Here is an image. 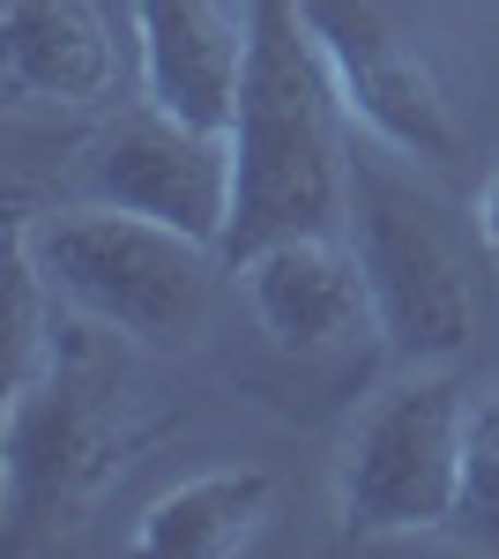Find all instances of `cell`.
<instances>
[{
	"mask_svg": "<svg viewBox=\"0 0 499 559\" xmlns=\"http://www.w3.org/2000/svg\"><path fill=\"white\" fill-rule=\"evenodd\" d=\"M276 515V477L261 463L194 471L171 492H157L134 522V552L150 559H239Z\"/></svg>",
	"mask_w": 499,
	"mask_h": 559,
	"instance_id": "8fae6325",
	"label": "cell"
},
{
	"mask_svg": "<svg viewBox=\"0 0 499 559\" xmlns=\"http://www.w3.org/2000/svg\"><path fill=\"white\" fill-rule=\"evenodd\" d=\"M343 105L313 52L298 0H247V75L231 112L239 202L224 231V261H247L292 231H343L351 210V157H343Z\"/></svg>",
	"mask_w": 499,
	"mask_h": 559,
	"instance_id": "6da1fadb",
	"label": "cell"
},
{
	"mask_svg": "<svg viewBox=\"0 0 499 559\" xmlns=\"http://www.w3.org/2000/svg\"><path fill=\"white\" fill-rule=\"evenodd\" d=\"M0 90L8 105L90 112L120 90V38L97 0H8L0 8Z\"/></svg>",
	"mask_w": 499,
	"mask_h": 559,
	"instance_id": "30bf717a",
	"label": "cell"
},
{
	"mask_svg": "<svg viewBox=\"0 0 499 559\" xmlns=\"http://www.w3.org/2000/svg\"><path fill=\"white\" fill-rule=\"evenodd\" d=\"M52 344H60V292L45 284L38 254L23 239V216H15L8 224V388L38 381Z\"/></svg>",
	"mask_w": 499,
	"mask_h": 559,
	"instance_id": "7c38bea8",
	"label": "cell"
},
{
	"mask_svg": "<svg viewBox=\"0 0 499 559\" xmlns=\"http://www.w3.org/2000/svg\"><path fill=\"white\" fill-rule=\"evenodd\" d=\"M462 432L470 395L448 366H411L403 381L373 388L335 455V515L351 537H425L455 530L462 500Z\"/></svg>",
	"mask_w": 499,
	"mask_h": 559,
	"instance_id": "5b68a950",
	"label": "cell"
},
{
	"mask_svg": "<svg viewBox=\"0 0 499 559\" xmlns=\"http://www.w3.org/2000/svg\"><path fill=\"white\" fill-rule=\"evenodd\" d=\"M239 292H247L261 336L284 350V358H335L373 329V292H366V269L351 254L343 231H292V239H269L247 261H231Z\"/></svg>",
	"mask_w": 499,
	"mask_h": 559,
	"instance_id": "ba28073f",
	"label": "cell"
},
{
	"mask_svg": "<svg viewBox=\"0 0 499 559\" xmlns=\"http://www.w3.org/2000/svg\"><path fill=\"white\" fill-rule=\"evenodd\" d=\"M83 202H112V210L157 216L187 239L224 247L231 231V202H239V157L231 134L194 128L165 105H127L112 128L83 150Z\"/></svg>",
	"mask_w": 499,
	"mask_h": 559,
	"instance_id": "52a82bcc",
	"label": "cell"
},
{
	"mask_svg": "<svg viewBox=\"0 0 499 559\" xmlns=\"http://www.w3.org/2000/svg\"><path fill=\"white\" fill-rule=\"evenodd\" d=\"M90 329H60L38 381L8 388V440H0V522L8 545L68 537L97 508V492L120 477L127 432L112 411V381L90 350Z\"/></svg>",
	"mask_w": 499,
	"mask_h": 559,
	"instance_id": "277c9868",
	"label": "cell"
},
{
	"mask_svg": "<svg viewBox=\"0 0 499 559\" xmlns=\"http://www.w3.org/2000/svg\"><path fill=\"white\" fill-rule=\"evenodd\" d=\"M455 537L470 552H499V381L470 403L462 432V500H455Z\"/></svg>",
	"mask_w": 499,
	"mask_h": 559,
	"instance_id": "4fadbf2b",
	"label": "cell"
},
{
	"mask_svg": "<svg viewBox=\"0 0 499 559\" xmlns=\"http://www.w3.org/2000/svg\"><path fill=\"white\" fill-rule=\"evenodd\" d=\"M477 239H485V254L499 261V173H492V187L477 194Z\"/></svg>",
	"mask_w": 499,
	"mask_h": 559,
	"instance_id": "5bb4252c",
	"label": "cell"
},
{
	"mask_svg": "<svg viewBox=\"0 0 499 559\" xmlns=\"http://www.w3.org/2000/svg\"><path fill=\"white\" fill-rule=\"evenodd\" d=\"M23 239L75 321H97L105 336H127L142 350L194 344L216 299V269H231L224 247L187 239L157 216L112 210V202L23 216Z\"/></svg>",
	"mask_w": 499,
	"mask_h": 559,
	"instance_id": "7a4b0ae2",
	"label": "cell"
},
{
	"mask_svg": "<svg viewBox=\"0 0 499 559\" xmlns=\"http://www.w3.org/2000/svg\"><path fill=\"white\" fill-rule=\"evenodd\" d=\"M343 239L366 269L373 292V329L403 366H455L477 344L485 292H477V254L462 247L455 216L432 194H417L403 173L380 157H351V210Z\"/></svg>",
	"mask_w": 499,
	"mask_h": 559,
	"instance_id": "3957f363",
	"label": "cell"
},
{
	"mask_svg": "<svg viewBox=\"0 0 499 559\" xmlns=\"http://www.w3.org/2000/svg\"><path fill=\"white\" fill-rule=\"evenodd\" d=\"M298 15L313 31V52L329 68L351 128H366L380 150L417 157V165L462 157L455 97L440 83L432 52L403 31V15L388 0H298Z\"/></svg>",
	"mask_w": 499,
	"mask_h": 559,
	"instance_id": "8992f818",
	"label": "cell"
},
{
	"mask_svg": "<svg viewBox=\"0 0 499 559\" xmlns=\"http://www.w3.org/2000/svg\"><path fill=\"white\" fill-rule=\"evenodd\" d=\"M134 52L150 105L231 134L247 75V15H231L224 0H134Z\"/></svg>",
	"mask_w": 499,
	"mask_h": 559,
	"instance_id": "9c48e42d",
	"label": "cell"
}]
</instances>
